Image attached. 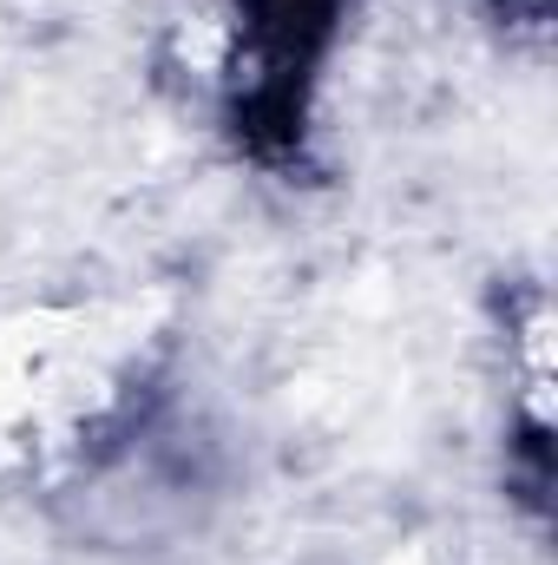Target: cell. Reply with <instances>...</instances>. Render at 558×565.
I'll return each instance as SVG.
<instances>
[{
	"mask_svg": "<svg viewBox=\"0 0 558 565\" xmlns=\"http://www.w3.org/2000/svg\"><path fill=\"white\" fill-rule=\"evenodd\" d=\"M355 7L362 0H191L178 20L184 66L250 151L289 158L309 139L322 66L335 60Z\"/></svg>",
	"mask_w": 558,
	"mask_h": 565,
	"instance_id": "cell-1",
	"label": "cell"
}]
</instances>
